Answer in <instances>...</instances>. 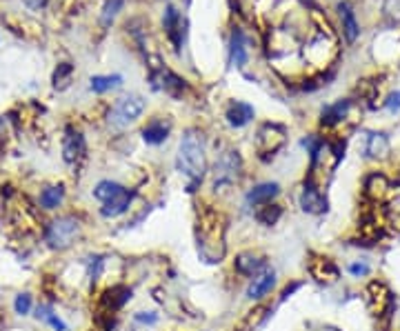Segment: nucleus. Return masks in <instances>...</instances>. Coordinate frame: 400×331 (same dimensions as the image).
<instances>
[{
	"label": "nucleus",
	"instance_id": "obj_1",
	"mask_svg": "<svg viewBox=\"0 0 400 331\" xmlns=\"http://www.w3.org/2000/svg\"><path fill=\"white\" fill-rule=\"evenodd\" d=\"M176 167L187 180V191L193 193L207 174V156H205V142L196 129H187L180 138Z\"/></svg>",
	"mask_w": 400,
	"mask_h": 331
},
{
	"label": "nucleus",
	"instance_id": "obj_2",
	"mask_svg": "<svg viewBox=\"0 0 400 331\" xmlns=\"http://www.w3.org/2000/svg\"><path fill=\"white\" fill-rule=\"evenodd\" d=\"M82 234V223L76 216H58L56 220H52L45 229V242L50 244L52 249L63 251L69 249Z\"/></svg>",
	"mask_w": 400,
	"mask_h": 331
},
{
	"label": "nucleus",
	"instance_id": "obj_3",
	"mask_svg": "<svg viewBox=\"0 0 400 331\" xmlns=\"http://www.w3.org/2000/svg\"><path fill=\"white\" fill-rule=\"evenodd\" d=\"M145 107H147V103H145V98L138 94H129V96L118 98L112 107V114H109V122L116 127H127L142 116Z\"/></svg>",
	"mask_w": 400,
	"mask_h": 331
},
{
	"label": "nucleus",
	"instance_id": "obj_4",
	"mask_svg": "<svg viewBox=\"0 0 400 331\" xmlns=\"http://www.w3.org/2000/svg\"><path fill=\"white\" fill-rule=\"evenodd\" d=\"M240 171H242V161H240L238 152H225L216 161V167H214V189L218 191V189L238 182Z\"/></svg>",
	"mask_w": 400,
	"mask_h": 331
},
{
	"label": "nucleus",
	"instance_id": "obj_5",
	"mask_svg": "<svg viewBox=\"0 0 400 331\" xmlns=\"http://www.w3.org/2000/svg\"><path fill=\"white\" fill-rule=\"evenodd\" d=\"M285 127L283 125H276V122H265L258 129V136H256V147L260 154H276L281 147L285 145Z\"/></svg>",
	"mask_w": 400,
	"mask_h": 331
},
{
	"label": "nucleus",
	"instance_id": "obj_6",
	"mask_svg": "<svg viewBox=\"0 0 400 331\" xmlns=\"http://www.w3.org/2000/svg\"><path fill=\"white\" fill-rule=\"evenodd\" d=\"M300 207L302 212L307 214H323L327 209V200L325 196L320 191V187L316 185V180H313V176L309 174L305 185H302V191H300Z\"/></svg>",
	"mask_w": 400,
	"mask_h": 331
},
{
	"label": "nucleus",
	"instance_id": "obj_7",
	"mask_svg": "<svg viewBox=\"0 0 400 331\" xmlns=\"http://www.w3.org/2000/svg\"><path fill=\"white\" fill-rule=\"evenodd\" d=\"M149 80L154 84V89H163L169 96H180V94L185 91V87H187L183 78L176 76L174 71H169L165 67H154Z\"/></svg>",
	"mask_w": 400,
	"mask_h": 331
},
{
	"label": "nucleus",
	"instance_id": "obj_8",
	"mask_svg": "<svg viewBox=\"0 0 400 331\" xmlns=\"http://www.w3.org/2000/svg\"><path fill=\"white\" fill-rule=\"evenodd\" d=\"M84 152H87V145H84V136L74 129V127H69L65 131V140H63V158H65V163L69 165H74L78 163L80 158L84 156Z\"/></svg>",
	"mask_w": 400,
	"mask_h": 331
},
{
	"label": "nucleus",
	"instance_id": "obj_9",
	"mask_svg": "<svg viewBox=\"0 0 400 331\" xmlns=\"http://www.w3.org/2000/svg\"><path fill=\"white\" fill-rule=\"evenodd\" d=\"M281 196V185L278 182H260V185L251 187L245 196V200L249 207H262L269 205L272 200H276Z\"/></svg>",
	"mask_w": 400,
	"mask_h": 331
},
{
	"label": "nucleus",
	"instance_id": "obj_10",
	"mask_svg": "<svg viewBox=\"0 0 400 331\" xmlns=\"http://www.w3.org/2000/svg\"><path fill=\"white\" fill-rule=\"evenodd\" d=\"M351 109V101L349 98H341L332 105H325L320 109V125L323 127H336L338 122H343Z\"/></svg>",
	"mask_w": 400,
	"mask_h": 331
},
{
	"label": "nucleus",
	"instance_id": "obj_11",
	"mask_svg": "<svg viewBox=\"0 0 400 331\" xmlns=\"http://www.w3.org/2000/svg\"><path fill=\"white\" fill-rule=\"evenodd\" d=\"M169 131H172V122L167 118H151L147 125L142 127V140L147 145H163L169 138Z\"/></svg>",
	"mask_w": 400,
	"mask_h": 331
},
{
	"label": "nucleus",
	"instance_id": "obj_12",
	"mask_svg": "<svg viewBox=\"0 0 400 331\" xmlns=\"http://www.w3.org/2000/svg\"><path fill=\"white\" fill-rule=\"evenodd\" d=\"M163 27L169 36V41L174 43L176 52L180 49V45H183V16H180V11L176 7L169 5L165 9V16H163Z\"/></svg>",
	"mask_w": 400,
	"mask_h": 331
},
{
	"label": "nucleus",
	"instance_id": "obj_13",
	"mask_svg": "<svg viewBox=\"0 0 400 331\" xmlns=\"http://www.w3.org/2000/svg\"><path fill=\"white\" fill-rule=\"evenodd\" d=\"M234 269L245 278H256L258 274H262L267 269V263L265 258H260V256L256 253H238L236 260H234Z\"/></svg>",
	"mask_w": 400,
	"mask_h": 331
},
{
	"label": "nucleus",
	"instance_id": "obj_14",
	"mask_svg": "<svg viewBox=\"0 0 400 331\" xmlns=\"http://www.w3.org/2000/svg\"><path fill=\"white\" fill-rule=\"evenodd\" d=\"M253 116H256V112H253V107H251L249 103H242V101L229 103L227 112H225L227 122H229V125H232V127H236V129L249 125V122L253 120Z\"/></svg>",
	"mask_w": 400,
	"mask_h": 331
},
{
	"label": "nucleus",
	"instance_id": "obj_15",
	"mask_svg": "<svg viewBox=\"0 0 400 331\" xmlns=\"http://www.w3.org/2000/svg\"><path fill=\"white\" fill-rule=\"evenodd\" d=\"M276 287V272H269V269H265L262 274H258L256 278L251 280V285L247 289V298L251 300H260L265 296H269Z\"/></svg>",
	"mask_w": 400,
	"mask_h": 331
},
{
	"label": "nucleus",
	"instance_id": "obj_16",
	"mask_svg": "<svg viewBox=\"0 0 400 331\" xmlns=\"http://www.w3.org/2000/svg\"><path fill=\"white\" fill-rule=\"evenodd\" d=\"M131 198H133V193L125 187L120 193H116L114 198H109L107 203H103L101 216H103V218H118V216H123V214L129 209Z\"/></svg>",
	"mask_w": 400,
	"mask_h": 331
},
{
	"label": "nucleus",
	"instance_id": "obj_17",
	"mask_svg": "<svg viewBox=\"0 0 400 331\" xmlns=\"http://www.w3.org/2000/svg\"><path fill=\"white\" fill-rule=\"evenodd\" d=\"M309 272H311L313 278L318 280V283H325V285L336 283L338 276H341V269H338V265H336L332 258H318V260H313Z\"/></svg>",
	"mask_w": 400,
	"mask_h": 331
},
{
	"label": "nucleus",
	"instance_id": "obj_18",
	"mask_svg": "<svg viewBox=\"0 0 400 331\" xmlns=\"http://www.w3.org/2000/svg\"><path fill=\"white\" fill-rule=\"evenodd\" d=\"M229 52H232V63L236 67H245L249 60V52H247V36L240 27H236L232 31V43H229Z\"/></svg>",
	"mask_w": 400,
	"mask_h": 331
},
{
	"label": "nucleus",
	"instance_id": "obj_19",
	"mask_svg": "<svg viewBox=\"0 0 400 331\" xmlns=\"http://www.w3.org/2000/svg\"><path fill=\"white\" fill-rule=\"evenodd\" d=\"M338 14H341V20H343V31H345L347 43H354L358 36H360V24H358V20H356L354 7H351L347 0H345V3L338 5Z\"/></svg>",
	"mask_w": 400,
	"mask_h": 331
},
{
	"label": "nucleus",
	"instance_id": "obj_20",
	"mask_svg": "<svg viewBox=\"0 0 400 331\" xmlns=\"http://www.w3.org/2000/svg\"><path fill=\"white\" fill-rule=\"evenodd\" d=\"M65 200V187L63 185H50L40 191V198H38V205L43 207L45 212H54L58 209L60 205Z\"/></svg>",
	"mask_w": 400,
	"mask_h": 331
},
{
	"label": "nucleus",
	"instance_id": "obj_21",
	"mask_svg": "<svg viewBox=\"0 0 400 331\" xmlns=\"http://www.w3.org/2000/svg\"><path fill=\"white\" fill-rule=\"evenodd\" d=\"M129 298H131V289L116 285V287H109V289L105 291L103 302H105L107 311H116V309L123 307V304H125Z\"/></svg>",
	"mask_w": 400,
	"mask_h": 331
},
{
	"label": "nucleus",
	"instance_id": "obj_22",
	"mask_svg": "<svg viewBox=\"0 0 400 331\" xmlns=\"http://www.w3.org/2000/svg\"><path fill=\"white\" fill-rule=\"evenodd\" d=\"M123 84V76L120 73H112V76H91L89 87L94 94H107L112 89H118Z\"/></svg>",
	"mask_w": 400,
	"mask_h": 331
},
{
	"label": "nucleus",
	"instance_id": "obj_23",
	"mask_svg": "<svg viewBox=\"0 0 400 331\" xmlns=\"http://www.w3.org/2000/svg\"><path fill=\"white\" fill-rule=\"evenodd\" d=\"M367 156L369 158H385L390 154V138H387V133H371L369 140H367Z\"/></svg>",
	"mask_w": 400,
	"mask_h": 331
},
{
	"label": "nucleus",
	"instance_id": "obj_24",
	"mask_svg": "<svg viewBox=\"0 0 400 331\" xmlns=\"http://www.w3.org/2000/svg\"><path fill=\"white\" fill-rule=\"evenodd\" d=\"M125 189V185H120L116 180H101L98 185L94 187V198L101 200V203H107L109 198H114L116 193H120Z\"/></svg>",
	"mask_w": 400,
	"mask_h": 331
},
{
	"label": "nucleus",
	"instance_id": "obj_25",
	"mask_svg": "<svg viewBox=\"0 0 400 331\" xmlns=\"http://www.w3.org/2000/svg\"><path fill=\"white\" fill-rule=\"evenodd\" d=\"M281 216H283V207L281 205H272V203L258 207V212H256V220L260 225H267V227L276 225L278 220H281Z\"/></svg>",
	"mask_w": 400,
	"mask_h": 331
},
{
	"label": "nucleus",
	"instance_id": "obj_26",
	"mask_svg": "<svg viewBox=\"0 0 400 331\" xmlns=\"http://www.w3.org/2000/svg\"><path fill=\"white\" fill-rule=\"evenodd\" d=\"M36 318L43 321V323H47L54 331H67V325H65L63 318H60L58 314H54V309L47 307V304H40V307L36 309Z\"/></svg>",
	"mask_w": 400,
	"mask_h": 331
},
{
	"label": "nucleus",
	"instance_id": "obj_27",
	"mask_svg": "<svg viewBox=\"0 0 400 331\" xmlns=\"http://www.w3.org/2000/svg\"><path fill=\"white\" fill-rule=\"evenodd\" d=\"M125 0H107L105 7H103V14H101V24L103 27H109L114 22V18L118 16V11L123 9Z\"/></svg>",
	"mask_w": 400,
	"mask_h": 331
},
{
	"label": "nucleus",
	"instance_id": "obj_28",
	"mask_svg": "<svg viewBox=\"0 0 400 331\" xmlns=\"http://www.w3.org/2000/svg\"><path fill=\"white\" fill-rule=\"evenodd\" d=\"M71 73H74V67H71L69 63H60L54 71V87H58V89L67 87Z\"/></svg>",
	"mask_w": 400,
	"mask_h": 331
},
{
	"label": "nucleus",
	"instance_id": "obj_29",
	"mask_svg": "<svg viewBox=\"0 0 400 331\" xmlns=\"http://www.w3.org/2000/svg\"><path fill=\"white\" fill-rule=\"evenodd\" d=\"M31 307H34V298L29 291H22L14 298V311L18 316H29L31 314Z\"/></svg>",
	"mask_w": 400,
	"mask_h": 331
},
{
	"label": "nucleus",
	"instance_id": "obj_30",
	"mask_svg": "<svg viewBox=\"0 0 400 331\" xmlns=\"http://www.w3.org/2000/svg\"><path fill=\"white\" fill-rule=\"evenodd\" d=\"M347 272L354 276V278H365V276L371 272V267H369V263H365V260H356V263H351V265L347 267Z\"/></svg>",
	"mask_w": 400,
	"mask_h": 331
},
{
	"label": "nucleus",
	"instance_id": "obj_31",
	"mask_svg": "<svg viewBox=\"0 0 400 331\" xmlns=\"http://www.w3.org/2000/svg\"><path fill=\"white\" fill-rule=\"evenodd\" d=\"M133 321L140 323V325H156V323H158V314H154V311H138L136 316H133Z\"/></svg>",
	"mask_w": 400,
	"mask_h": 331
},
{
	"label": "nucleus",
	"instance_id": "obj_32",
	"mask_svg": "<svg viewBox=\"0 0 400 331\" xmlns=\"http://www.w3.org/2000/svg\"><path fill=\"white\" fill-rule=\"evenodd\" d=\"M385 107L390 109L392 114H398V112H400V91L390 94V98L385 101Z\"/></svg>",
	"mask_w": 400,
	"mask_h": 331
}]
</instances>
